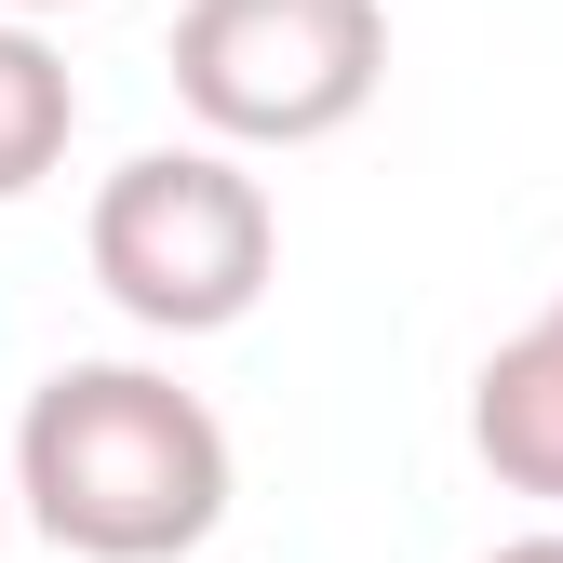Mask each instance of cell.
Returning a JSON list of instances; mask_svg holds the SVG:
<instances>
[{"label": "cell", "mask_w": 563, "mask_h": 563, "mask_svg": "<svg viewBox=\"0 0 563 563\" xmlns=\"http://www.w3.org/2000/svg\"><path fill=\"white\" fill-rule=\"evenodd\" d=\"M0 14H67V0H0Z\"/></svg>", "instance_id": "7"}, {"label": "cell", "mask_w": 563, "mask_h": 563, "mask_svg": "<svg viewBox=\"0 0 563 563\" xmlns=\"http://www.w3.org/2000/svg\"><path fill=\"white\" fill-rule=\"evenodd\" d=\"M95 296L148 335H229L255 322L268 268H282V216L268 188L242 175V148H134L95 188Z\"/></svg>", "instance_id": "2"}, {"label": "cell", "mask_w": 563, "mask_h": 563, "mask_svg": "<svg viewBox=\"0 0 563 563\" xmlns=\"http://www.w3.org/2000/svg\"><path fill=\"white\" fill-rule=\"evenodd\" d=\"M67 134H81V81H67V54L41 41V14H0V201H27Z\"/></svg>", "instance_id": "5"}, {"label": "cell", "mask_w": 563, "mask_h": 563, "mask_svg": "<svg viewBox=\"0 0 563 563\" xmlns=\"http://www.w3.org/2000/svg\"><path fill=\"white\" fill-rule=\"evenodd\" d=\"M470 456L497 470L510 497L563 510V296L510 349H483V376H470Z\"/></svg>", "instance_id": "4"}, {"label": "cell", "mask_w": 563, "mask_h": 563, "mask_svg": "<svg viewBox=\"0 0 563 563\" xmlns=\"http://www.w3.org/2000/svg\"><path fill=\"white\" fill-rule=\"evenodd\" d=\"M14 497L67 563H188L229 523L242 470L216 402L162 363H54L14 416Z\"/></svg>", "instance_id": "1"}, {"label": "cell", "mask_w": 563, "mask_h": 563, "mask_svg": "<svg viewBox=\"0 0 563 563\" xmlns=\"http://www.w3.org/2000/svg\"><path fill=\"white\" fill-rule=\"evenodd\" d=\"M483 563H563V523H537V537H510V550H483Z\"/></svg>", "instance_id": "6"}, {"label": "cell", "mask_w": 563, "mask_h": 563, "mask_svg": "<svg viewBox=\"0 0 563 563\" xmlns=\"http://www.w3.org/2000/svg\"><path fill=\"white\" fill-rule=\"evenodd\" d=\"M389 81V0H188L175 95L216 148H322Z\"/></svg>", "instance_id": "3"}]
</instances>
